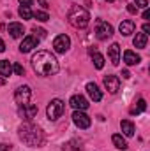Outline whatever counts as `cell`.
I'll return each mask as SVG.
<instances>
[{
  "label": "cell",
  "instance_id": "35",
  "mask_svg": "<svg viewBox=\"0 0 150 151\" xmlns=\"http://www.w3.org/2000/svg\"><path fill=\"white\" fill-rule=\"evenodd\" d=\"M5 51V44H4V40L0 39V53H4Z\"/></svg>",
  "mask_w": 150,
  "mask_h": 151
},
{
  "label": "cell",
  "instance_id": "32",
  "mask_svg": "<svg viewBox=\"0 0 150 151\" xmlns=\"http://www.w3.org/2000/svg\"><path fill=\"white\" fill-rule=\"evenodd\" d=\"M39 2V5H41V7H42V9H48V7H50V5H48V2H46V0H37Z\"/></svg>",
  "mask_w": 150,
  "mask_h": 151
},
{
  "label": "cell",
  "instance_id": "23",
  "mask_svg": "<svg viewBox=\"0 0 150 151\" xmlns=\"http://www.w3.org/2000/svg\"><path fill=\"white\" fill-rule=\"evenodd\" d=\"M81 150H83V146H81V141H78V139L69 141V142L64 146V151H81Z\"/></svg>",
  "mask_w": 150,
  "mask_h": 151
},
{
  "label": "cell",
  "instance_id": "27",
  "mask_svg": "<svg viewBox=\"0 0 150 151\" xmlns=\"http://www.w3.org/2000/svg\"><path fill=\"white\" fill-rule=\"evenodd\" d=\"M12 72H14L16 76H23V74H25V69H23V65L14 63V65H12Z\"/></svg>",
  "mask_w": 150,
  "mask_h": 151
},
{
  "label": "cell",
  "instance_id": "16",
  "mask_svg": "<svg viewBox=\"0 0 150 151\" xmlns=\"http://www.w3.org/2000/svg\"><path fill=\"white\" fill-rule=\"evenodd\" d=\"M108 55H110V60H111L113 65H118L120 63V46L117 42H113L108 49Z\"/></svg>",
  "mask_w": 150,
  "mask_h": 151
},
{
  "label": "cell",
  "instance_id": "36",
  "mask_svg": "<svg viewBox=\"0 0 150 151\" xmlns=\"http://www.w3.org/2000/svg\"><path fill=\"white\" fill-rule=\"evenodd\" d=\"M149 18H150V12L145 9V12H143V19H149Z\"/></svg>",
  "mask_w": 150,
  "mask_h": 151
},
{
  "label": "cell",
  "instance_id": "15",
  "mask_svg": "<svg viewBox=\"0 0 150 151\" xmlns=\"http://www.w3.org/2000/svg\"><path fill=\"white\" fill-rule=\"evenodd\" d=\"M7 30H9V34H11L12 39H20V37H23V34H25L23 25H21V23H16V21H14V23H9Z\"/></svg>",
  "mask_w": 150,
  "mask_h": 151
},
{
  "label": "cell",
  "instance_id": "6",
  "mask_svg": "<svg viewBox=\"0 0 150 151\" xmlns=\"http://www.w3.org/2000/svg\"><path fill=\"white\" fill-rule=\"evenodd\" d=\"M30 97H32V90L30 86H20L16 91H14V100L16 104L21 107V106H27L30 102Z\"/></svg>",
  "mask_w": 150,
  "mask_h": 151
},
{
  "label": "cell",
  "instance_id": "7",
  "mask_svg": "<svg viewBox=\"0 0 150 151\" xmlns=\"http://www.w3.org/2000/svg\"><path fill=\"white\" fill-rule=\"evenodd\" d=\"M69 47H71V39H69V35L60 34L58 37H55V40H53V49H55V53L64 55L66 51H69Z\"/></svg>",
  "mask_w": 150,
  "mask_h": 151
},
{
  "label": "cell",
  "instance_id": "12",
  "mask_svg": "<svg viewBox=\"0 0 150 151\" xmlns=\"http://www.w3.org/2000/svg\"><path fill=\"white\" fill-rule=\"evenodd\" d=\"M104 86L110 93H117L120 90V79L117 76H104Z\"/></svg>",
  "mask_w": 150,
  "mask_h": 151
},
{
  "label": "cell",
  "instance_id": "38",
  "mask_svg": "<svg viewBox=\"0 0 150 151\" xmlns=\"http://www.w3.org/2000/svg\"><path fill=\"white\" fill-rule=\"evenodd\" d=\"M4 84H5V79H4V77H0V86H4Z\"/></svg>",
  "mask_w": 150,
  "mask_h": 151
},
{
  "label": "cell",
  "instance_id": "17",
  "mask_svg": "<svg viewBox=\"0 0 150 151\" xmlns=\"http://www.w3.org/2000/svg\"><path fill=\"white\" fill-rule=\"evenodd\" d=\"M124 62H125L127 65H138V63L141 62V58H140V55H136L134 51L127 49V51H124Z\"/></svg>",
  "mask_w": 150,
  "mask_h": 151
},
{
  "label": "cell",
  "instance_id": "26",
  "mask_svg": "<svg viewBox=\"0 0 150 151\" xmlns=\"http://www.w3.org/2000/svg\"><path fill=\"white\" fill-rule=\"evenodd\" d=\"M32 18H36L37 21H41V23H44V21H48V19H50L48 12H44V11H37V12H34V16H32Z\"/></svg>",
  "mask_w": 150,
  "mask_h": 151
},
{
  "label": "cell",
  "instance_id": "20",
  "mask_svg": "<svg viewBox=\"0 0 150 151\" xmlns=\"http://www.w3.org/2000/svg\"><path fill=\"white\" fill-rule=\"evenodd\" d=\"M120 128H122V132H124L125 137H133V135H134V125H133L129 119L120 121Z\"/></svg>",
  "mask_w": 150,
  "mask_h": 151
},
{
  "label": "cell",
  "instance_id": "4",
  "mask_svg": "<svg viewBox=\"0 0 150 151\" xmlns=\"http://www.w3.org/2000/svg\"><path fill=\"white\" fill-rule=\"evenodd\" d=\"M64 102L60 100V99H53L50 104H48V107H46V114H48V119H51V121H57L62 113H64Z\"/></svg>",
  "mask_w": 150,
  "mask_h": 151
},
{
  "label": "cell",
  "instance_id": "37",
  "mask_svg": "<svg viewBox=\"0 0 150 151\" xmlns=\"http://www.w3.org/2000/svg\"><path fill=\"white\" fill-rule=\"evenodd\" d=\"M122 76H124L125 79H129V77H131V74H129V70H124V72H122Z\"/></svg>",
  "mask_w": 150,
  "mask_h": 151
},
{
  "label": "cell",
  "instance_id": "13",
  "mask_svg": "<svg viewBox=\"0 0 150 151\" xmlns=\"http://www.w3.org/2000/svg\"><path fill=\"white\" fill-rule=\"evenodd\" d=\"M87 93L90 95V99L94 102H101L103 100V93H101V90H99V86L95 83H88L87 84Z\"/></svg>",
  "mask_w": 150,
  "mask_h": 151
},
{
  "label": "cell",
  "instance_id": "30",
  "mask_svg": "<svg viewBox=\"0 0 150 151\" xmlns=\"http://www.w3.org/2000/svg\"><path fill=\"white\" fill-rule=\"evenodd\" d=\"M127 11H129V14H136V12H138V7H134V5H127Z\"/></svg>",
  "mask_w": 150,
  "mask_h": 151
},
{
  "label": "cell",
  "instance_id": "11",
  "mask_svg": "<svg viewBox=\"0 0 150 151\" xmlns=\"http://www.w3.org/2000/svg\"><path fill=\"white\" fill-rule=\"evenodd\" d=\"M37 42H39V39L36 35H27V37L21 40V44H20V51L21 53H28L34 47H37Z\"/></svg>",
  "mask_w": 150,
  "mask_h": 151
},
{
  "label": "cell",
  "instance_id": "5",
  "mask_svg": "<svg viewBox=\"0 0 150 151\" xmlns=\"http://www.w3.org/2000/svg\"><path fill=\"white\" fill-rule=\"evenodd\" d=\"M113 35V27L110 23L103 21V19H97V25H95V37L99 40H106Z\"/></svg>",
  "mask_w": 150,
  "mask_h": 151
},
{
  "label": "cell",
  "instance_id": "39",
  "mask_svg": "<svg viewBox=\"0 0 150 151\" xmlns=\"http://www.w3.org/2000/svg\"><path fill=\"white\" fill-rule=\"evenodd\" d=\"M106 2H115V0H106Z\"/></svg>",
  "mask_w": 150,
  "mask_h": 151
},
{
  "label": "cell",
  "instance_id": "22",
  "mask_svg": "<svg viewBox=\"0 0 150 151\" xmlns=\"http://www.w3.org/2000/svg\"><path fill=\"white\" fill-rule=\"evenodd\" d=\"M111 141H113V144H115V148H118V150H122V151L127 150V141H125L120 134H115L111 137Z\"/></svg>",
  "mask_w": 150,
  "mask_h": 151
},
{
  "label": "cell",
  "instance_id": "34",
  "mask_svg": "<svg viewBox=\"0 0 150 151\" xmlns=\"http://www.w3.org/2000/svg\"><path fill=\"white\" fill-rule=\"evenodd\" d=\"M20 4H21V5H28V7H30V5H32V0H20Z\"/></svg>",
  "mask_w": 150,
  "mask_h": 151
},
{
  "label": "cell",
  "instance_id": "14",
  "mask_svg": "<svg viewBox=\"0 0 150 151\" xmlns=\"http://www.w3.org/2000/svg\"><path fill=\"white\" fill-rule=\"evenodd\" d=\"M134 28H136V25H134L133 19H124V21L120 23V27H118V30H120V34H122L124 37L134 34Z\"/></svg>",
  "mask_w": 150,
  "mask_h": 151
},
{
  "label": "cell",
  "instance_id": "31",
  "mask_svg": "<svg viewBox=\"0 0 150 151\" xmlns=\"http://www.w3.org/2000/svg\"><path fill=\"white\" fill-rule=\"evenodd\" d=\"M143 34H145V35H149V34H150V25H149V23H145V25H143Z\"/></svg>",
  "mask_w": 150,
  "mask_h": 151
},
{
  "label": "cell",
  "instance_id": "3",
  "mask_svg": "<svg viewBox=\"0 0 150 151\" xmlns=\"http://www.w3.org/2000/svg\"><path fill=\"white\" fill-rule=\"evenodd\" d=\"M67 21H69L71 27H74L78 30H83V28H87L88 23H90V14H88V11H87L85 7H81V5H73V7L69 9V12H67Z\"/></svg>",
  "mask_w": 150,
  "mask_h": 151
},
{
  "label": "cell",
  "instance_id": "19",
  "mask_svg": "<svg viewBox=\"0 0 150 151\" xmlns=\"http://www.w3.org/2000/svg\"><path fill=\"white\" fill-rule=\"evenodd\" d=\"M90 56H92V62H94V67L95 69H103L104 67V58H103V55H99L95 49H90Z\"/></svg>",
  "mask_w": 150,
  "mask_h": 151
},
{
  "label": "cell",
  "instance_id": "18",
  "mask_svg": "<svg viewBox=\"0 0 150 151\" xmlns=\"http://www.w3.org/2000/svg\"><path fill=\"white\" fill-rule=\"evenodd\" d=\"M147 40H149V35H145V34L141 32V34H136V35H134L133 44H134V47L143 49V47H147Z\"/></svg>",
  "mask_w": 150,
  "mask_h": 151
},
{
  "label": "cell",
  "instance_id": "2",
  "mask_svg": "<svg viewBox=\"0 0 150 151\" xmlns=\"http://www.w3.org/2000/svg\"><path fill=\"white\" fill-rule=\"evenodd\" d=\"M18 135L30 148H39L44 142V132H42V128L37 127L36 123H32V121H25L18 128Z\"/></svg>",
  "mask_w": 150,
  "mask_h": 151
},
{
  "label": "cell",
  "instance_id": "24",
  "mask_svg": "<svg viewBox=\"0 0 150 151\" xmlns=\"http://www.w3.org/2000/svg\"><path fill=\"white\" fill-rule=\"evenodd\" d=\"M18 14H20V18H21V19H32V16H34V12L30 11V7H28V5H21V7H20V11H18Z\"/></svg>",
  "mask_w": 150,
  "mask_h": 151
},
{
  "label": "cell",
  "instance_id": "25",
  "mask_svg": "<svg viewBox=\"0 0 150 151\" xmlns=\"http://www.w3.org/2000/svg\"><path fill=\"white\" fill-rule=\"evenodd\" d=\"M145 109H147V102H145L143 99H140V100H138V106L131 109V114H140V113H143Z\"/></svg>",
  "mask_w": 150,
  "mask_h": 151
},
{
  "label": "cell",
  "instance_id": "21",
  "mask_svg": "<svg viewBox=\"0 0 150 151\" xmlns=\"http://www.w3.org/2000/svg\"><path fill=\"white\" fill-rule=\"evenodd\" d=\"M11 74H12V65H11V62H9V60H0V76L5 79V77H9Z\"/></svg>",
  "mask_w": 150,
  "mask_h": 151
},
{
  "label": "cell",
  "instance_id": "33",
  "mask_svg": "<svg viewBox=\"0 0 150 151\" xmlns=\"http://www.w3.org/2000/svg\"><path fill=\"white\" fill-rule=\"evenodd\" d=\"M9 150H11L9 144H0V151H9Z\"/></svg>",
  "mask_w": 150,
  "mask_h": 151
},
{
  "label": "cell",
  "instance_id": "9",
  "mask_svg": "<svg viewBox=\"0 0 150 151\" xmlns=\"http://www.w3.org/2000/svg\"><path fill=\"white\" fill-rule=\"evenodd\" d=\"M69 106L74 111H85V109H88V100L83 95H73L69 100Z\"/></svg>",
  "mask_w": 150,
  "mask_h": 151
},
{
  "label": "cell",
  "instance_id": "29",
  "mask_svg": "<svg viewBox=\"0 0 150 151\" xmlns=\"http://www.w3.org/2000/svg\"><path fill=\"white\" fill-rule=\"evenodd\" d=\"M134 2H136V7H143V9H147V5H149L147 0H134Z\"/></svg>",
  "mask_w": 150,
  "mask_h": 151
},
{
  "label": "cell",
  "instance_id": "28",
  "mask_svg": "<svg viewBox=\"0 0 150 151\" xmlns=\"http://www.w3.org/2000/svg\"><path fill=\"white\" fill-rule=\"evenodd\" d=\"M34 34H37V37H46V30H42V28H37V27H36V28H34Z\"/></svg>",
  "mask_w": 150,
  "mask_h": 151
},
{
  "label": "cell",
  "instance_id": "8",
  "mask_svg": "<svg viewBox=\"0 0 150 151\" xmlns=\"http://www.w3.org/2000/svg\"><path fill=\"white\" fill-rule=\"evenodd\" d=\"M73 121H74L76 127L81 128V130H85V128H88L92 125V119L85 114V111H74L73 113Z\"/></svg>",
  "mask_w": 150,
  "mask_h": 151
},
{
  "label": "cell",
  "instance_id": "10",
  "mask_svg": "<svg viewBox=\"0 0 150 151\" xmlns=\"http://www.w3.org/2000/svg\"><path fill=\"white\" fill-rule=\"evenodd\" d=\"M18 114H20L23 119H27V121H32V118L37 114V106H34V104L21 106V107L18 109Z\"/></svg>",
  "mask_w": 150,
  "mask_h": 151
},
{
  "label": "cell",
  "instance_id": "1",
  "mask_svg": "<svg viewBox=\"0 0 150 151\" xmlns=\"http://www.w3.org/2000/svg\"><path fill=\"white\" fill-rule=\"evenodd\" d=\"M32 67L39 76H55L58 72V62L50 51H37L32 56Z\"/></svg>",
  "mask_w": 150,
  "mask_h": 151
}]
</instances>
